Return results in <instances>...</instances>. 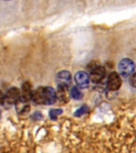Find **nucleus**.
I'll list each match as a JSON object with an SVG mask.
<instances>
[{"instance_id":"6e6552de","label":"nucleus","mask_w":136,"mask_h":153,"mask_svg":"<svg viewBox=\"0 0 136 153\" xmlns=\"http://www.w3.org/2000/svg\"><path fill=\"white\" fill-rule=\"evenodd\" d=\"M57 80L58 85H64L69 86L71 83V74L66 70L60 72L59 74H57Z\"/></svg>"},{"instance_id":"423d86ee","label":"nucleus","mask_w":136,"mask_h":153,"mask_svg":"<svg viewBox=\"0 0 136 153\" xmlns=\"http://www.w3.org/2000/svg\"><path fill=\"white\" fill-rule=\"evenodd\" d=\"M20 97H20V91H19L18 88H15V87L10 88L5 95V100L10 105L15 104Z\"/></svg>"},{"instance_id":"1a4fd4ad","label":"nucleus","mask_w":136,"mask_h":153,"mask_svg":"<svg viewBox=\"0 0 136 153\" xmlns=\"http://www.w3.org/2000/svg\"><path fill=\"white\" fill-rule=\"evenodd\" d=\"M69 86L64 85H58V89H57V97L60 100L63 102L67 103L69 100V93L68 91Z\"/></svg>"},{"instance_id":"4468645a","label":"nucleus","mask_w":136,"mask_h":153,"mask_svg":"<svg viewBox=\"0 0 136 153\" xmlns=\"http://www.w3.org/2000/svg\"><path fill=\"white\" fill-rule=\"evenodd\" d=\"M130 84L131 85L136 88V73H135L134 74H132L130 77Z\"/></svg>"},{"instance_id":"dca6fc26","label":"nucleus","mask_w":136,"mask_h":153,"mask_svg":"<svg viewBox=\"0 0 136 153\" xmlns=\"http://www.w3.org/2000/svg\"><path fill=\"white\" fill-rule=\"evenodd\" d=\"M0 117H1V111H0Z\"/></svg>"},{"instance_id":"ddd939ff","label":"nucleus","mask_w":136,"mask_h":153,"mask_svg":"<svg viewBox=\"0 0 136 153\" xmlns=\"http://www.w3.org/2000/svg\"><path fill=\"white\" fill-rule=\"evenodd\" d=\"M88 108L87 107V106H85V105H83V106H81L79 109H77L75 112V113H74V115L76 116V117H81V116H82V115L85 114L86 112H88Z\"/></svg>"},{"instance_id":"f257e3e1","label":"nucleus","mask_w":136,"mask_h":153,"mask_svg":"<svg viewBox=\"0 0 136 153\" xmlns=\"http://www.w3.org/2000/svg\"><path fill=\"white\" fill-rule=\"evenodd\" d=\"M57 97V93L51 87H40L32 95V100L38 105H52Z\"/></svg>"},{"instance_id":"9b49d317","label":"nucleus","mask_w":136,"mask_h":153,"mask_svg":"<svg viewBox=\"0 0 136 153\" xmlns=\"http://www.w3.org/2000/svg\"><path fill=\"white\" fill-rule=\"evenodd\" d=\"M71 96L75 100H80L82 98V93L77 87H73L71 90Z\"/></svg>"},{"instance_id":"f03ea898","label":"nucleus","mask_w":136,"mask_h":153,"mask_svg":"<svg viewBox=\"0 0 136 153\" xmlns=\"http://www.w3.org/2000/svg\"><path fill=\"white\" fill-rule=\"evenodd\" d=\"M135 70V64L129 58H124L119 62V71L122 76H127L131 75Z\"/></svg>"},{"instance_id":"7ed1b4c3","label":"nucleus","mask_w":136,"mask_h":153,"mask_svg":"<svg viewBox=\"0 0 136 153\" xmlns=\"http://www.w3.org/2000/svg\"><path fill=\"white\" fill-rule=\"evenodd\" d=\"M105 76V69L103 67L100 65H95L91 69L90 73V80L94 83H99L104 78Z\"/></svg>"},{"instance_id":"39448f33","label":"nucleus","mask_w":136,"mask_h":153,"mask_svg":"<svg viewBox=\"0 0 136 153\" xmlns=\"http://www.w3.org/2000/svg\"><path fill=\"white\" fill-rule=\"evenodd\" d=\"M89 80H90V77L85 72H78L75 75V81H76V85L81 88L88 87L89 85Z\"/></svg>"},{"instance_id":"0eeeda50","label":"nucleus","mask_w":136,"mask_h":153,"mask_svg":"<svg viewBox=\"0 0 136 153\" xmlns=\"http://www.w3.org/2000/svg\"><path fill=\"white\" fill-rule=\"evenodd\" d=\"M15 107H16L17 112L21 115L26 114L27 112H29L30 108L29 100H26V99L21 97L15 103Z\"/></svg>"},{"instance_id":"f8f14e48","label":"nucleus","mask_w":136,"mask_h":153,"mask_svg":"<svg viewBox=\"0 0 136 153\" xmlns=\"http://www.w3.org/2000/svg\"><path fill=\"white\" fill-rule=\"evenodd\" d=\"M62 112H63V111H62L61 109H52V110H50V118H51L52 120H57V117L61 114Z\"/></svg>"},{"instance_id":"f3484780","label":"nucleus","mask_w":136,"mask_h":153,"mask_svg":"<svg viewBox=\"0 0 136 153\" xmlns=\"http://www.w3.org/2000/svg\"><path fill=\"white\" fill-rule=\"evenodd\" d=\"M6 1H9V0H6Z\"/></svg>"},{"instance_id":"9d476101","label":"nucleus","mask_w":136,"mask_h":153,"mask_svg":"<svg viewBox=\"0 0 136 153\" xmlns=\"http://www.w3.org/2000/svg\"><path fill=\"white\" fill-rule=\"evenodd\" d=\"M32 95H33V91L30 84L29 82H24L21 87V97L30 100L32 99Z\"/></svg>"},{"instance_id":"20e7f679","label":"nucleus","mask_w":136,"mask_h":153,"mask_svg":"<svg viewBox=\"0 0 136 153\" xmlns=\"http://www.w3.org/2000/svg\"><path fill=\"white\" fill-rule=\"evenodd\" d=\"M122 85L121 77L119 76V74L116 72H112V74H110L107 80V86L110 90L116 91L118 90Z\"/></svg>"},{"instance_id":"2eb2a0df","label":"nucleus","mask_w":136,"mask_h":153,"mask_svg":"<svg viewBox=\"0 0 136 153\" xmlns=\"http://www.w3.org/2000/svg\"><path fill=\"white\" fill-rule=\"evenodd\" d=\"M5 100V96L3 95V93L1 90H0V105H2L3 101Z\"/></svg>"}]
</instances>
